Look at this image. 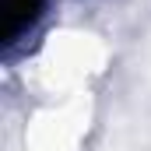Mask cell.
<instances>
[{"instance_id":"cell-1","label":"cell","mask_w":151,"mask_h":151,"mask_svg":"<svg viewBox=\"0 0 151 151\" xmlns=\"http://www.w3.org/2000/svg\"><path fill=\"white\" fill-rule=\"evenodd\" d=\"M4 11H7V46H14L35 32L39 18L46 14V0H4Z\"/></svg>"}]
</instances>
